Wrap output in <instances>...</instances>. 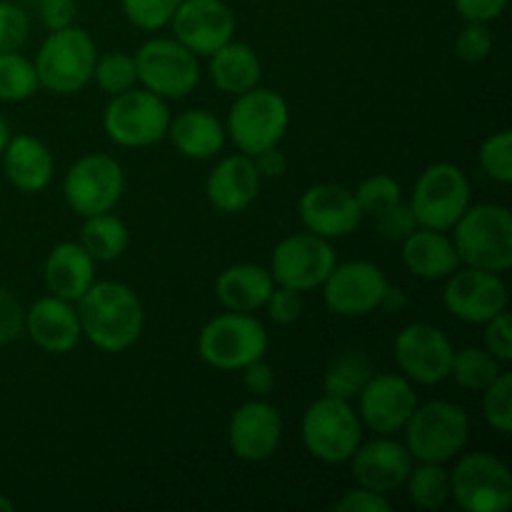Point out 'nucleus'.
<instances>
[{
    "label": "nucleus",
    "instance_id": "obj_1",
    "mask_svg": "<svg viewBox=\"0 0 512 512\" xmlns=\"http://www.w3.org/2000/svg\"><path fill=\"white\" fill-rule=\"evenodd\" d=\"M75 308L83 338L103 353H125L143 335V300L123 280H95Z\"/></svg>",
    "mask_w": 512,
    "mask_h": 512
},
{
    "label": "nucleus",
    "instance_id": "obj_2",
    "mask_svg": "<svg viewBox=\"0 0 512 512\" xmlns=\"http://www.w3.org/2000/svg\"><path fill=\"white\" fill-rule=\"evenodd\" d=\"M450 233L460 265L500 275L512 268V213L508 205L470 203Z\"/></svg>",
    "mask_w": 512,
    "mask_h": 512
},
{
    "label": "nucleus",
    "instance_id": "obj_3",
    "mask_svg": "<svg viewBox=\"0 0 512 512\" xmlns=\"http://www.w3.org/2000/svg\"><path fill=\"white\" fill-rule=\"evenodd\" d=\"M400 433L415 463L448 465L468 448L470 418L450 400H430L418 403Z\"/></svg>",
    "mask_w": 512,
    "mask_h": 512
},
{
    "label": "nucleus",
    "instance_id": "obj_4",
    "mask_svg": "<svg viewBox=\"0 0 512 512\" xmlns=\"http://www.w3.org/2000/svg\"><path fill=\"white\" fill-rule=\"evenodd\" d=\"M95 60L98 48L93 35L73 23L45 35L33 65L40 88L55 95H75L93 80Z\"/></svg>",
    "mask_w": 512,
    "mask_h": 512
},
{
    "label": "nucleus",
    "instance_id": "obj_5",
    "mask_svg": "<svg viewBox=\"0 0 512 512\" xmlns=\"http://www.w3.org/2000/svg\"><path fill=\"white\" fill-rule=\"evenodd\" d=\"M270 335L268 328L253 313H225L215 315L200 328L198 355L205 365L215 370H243L245 365L268 355Z\"/></svg>",
    "mask_w": 512,
    "mask_h": 512
},
{
    "label": "nucleus",
    "instance_id": "obj_6",
    "mask_svg": "<svg viewBox=\"0 0 512 512\" xmlns=\"http://www.w3.org/2000/svg\"><path fill=\"white\" fill-rule=\"evenodd\" d=\"M363 423L348 400H313L300 420V438L305 450L323 465H345L363 443Z\"/></svg>",
    "mask_w": 512,
    "mask_h": 512
},
{
    "label": "nucleus",
    "instance_id": "obj_7",
    "mask_svg": "<svg viewBox=\"0 0 512 512\" xmlns=\"http://www.w3.org/2000/svg\"><path fill=\"white\" fill-rule=\"evenodd\" d=\"M290 125L288 100L273 88H260L243 95H235L233 108L225 118V133L233 140L238 153L258 155L260 150H268L280 145Z\"/></svg>",
    "mask_w": 512,
    "mask_h": 512
},
{
    "label": "nucleus",
    "instance_id": "obj_8",
    "mask_svg": "<svg viewBox=\"0 0 512 512\" xmlns=\"http://www.w3.org/2000/svg\"><path fill=\"white\" fill-rule=\"evenodd\" d=\"M168 100L145 88L113 95L103 110V130L120 148H150L168 138Z\"/></svg>",
    "mask_w": 512,
    "mask_h": 512
},
{
    "label": "nucleus",
    "instance_id": "obj_9",
    "mask_svg": "<svg viewBox=\"0 0 512 512\" xmlns=\"http://www.w3.org/2000/svg\"><path fill=\"white\" fill-rule=\"evenodd\" d=\"M450 473V500L465 512H505L512 505V475L490 453H460Z\"/></svg>",
    "mask_w": 512,
    "mask_h": 512
},
{
    "label": "nucleus",
    "instance_id": "obj_10",
    "mask_svg": "<svg viewBox=\"0 0 512 512\" xmlns=\"http://www.w3.org/2000/svg\"><path fill=\"white\" fill-rule=\"evenodd\" d=\"M133 58L140 88L160 95L163 100H180L198 88V55L190 53L175 38L155 35L135 50Z\"/></svg>",
    "mask_w": 512,
    "mask_h": 512
},
{
    "label": "nucleus",
    "instance_id": "obj_11",
    "mask_svg": "<svg viewBox=\"0 0 512 512\" xmlns=\"http://www.w3.org/2000/svg\"><path fill=\"white\" fill-rule=\"evenodd\" d=\"M470 203L473 195L468 175L453 163H433L415 180L410 210L418 220V228L450 233Z\"/></svg>",
    "mask_w": 512,
    "mask_h": 512
},
{
    "label": "nucleus",
    "instance_id": "obj_12",
    "mask_svg": "<svg viewBox=\"0 0 512 512\" xmlns=\"http://www.w3.org/2000/svg\"><path fill=\"white\" fill-rule=\"evenodd\" d=\"M125 190L123 165L105 153H90L75 160L63 178V198L80 218L110 213Z\"/></svg>",
    "mask_w": 512,
    "mask_h": 512
},
{
    "label": "nucleus",
    "instance_id": "obj_13",
    "mask_svg": "<svg viewBox=\"0 0 512 512\" xmlns=\"http://www.w3.org/2000/svg\"><path fill=\"white\" fill-rule=\"evenodd\" d=\"M338 263L333 240L313 233H293L280 240L270 253V275L275 285H285L298 293H310L320 288L330 270Z\"/></svg>",
    "mask_w": 512,
    "mask_h": 512
},
{
    "label": "nucleus",
    "instance_id": "obj_14",
    "mask_svg": "<svg viewBox=\"0 0 512 512\" xmlns=\"http://www.w3.org/2000/svg\"><path fill=\"white\" fill-rule=\"evenodd\" d=\"M453 353L455 348L448 333L433 323L405 325L393 343L400 375H405L413 385H425V388H435L450 378Z\"/></svg>",
    "mask_w": 512,
    "mask_h": 512
},
{
    "label": "nucleus",
    "instance_id": "obj_15",
    "mask_svg": "<svg viewBox=\"0 0 512 512\" xmlns=\"http://www.w3.org/2000/svg\"><path fill=\"white\" fill-rule=\"evenodd\" d=\"M388 275L370 260L335 263L325 283L323 303L338 318H365L380 308L388 290Z\"/></svg>",
    "mask_w": 512,
    "mask_h": 512
},
{
    "label": "nucleus",
    "instance_id": "obj_16",
    "mask_svg": "<svg viewBox=\"0 0 512 512\" xmlns=\"http://www.w3.org/2000/svg\"><path fill=\"white\" fill-rule=\"evenodd\" d=\"M510 295L503 275L493 270L460 265L445 278L443 305L455 320L470 325H485L490 318L508 310Z\"/></svg>",
    "mask_w": 512,
    "mask_h": 512
},
{
    "label": "nucleus",
    "instance_id": "obj_17",
    "mask_svg": "<svg viewBox=\"0 0 512 512\" xmlns=\"http://www.w3.org/2000/svg\"><path fill=\"white\" fill-rule=\"evenodd\" d=\"M355 403L363 428L375 435H395L405 428L420 400L415 385L405 375L373 373Z\"/></svg>",
    "mask_w": 512,
    "mask_h": 512
},
{
    "label": "nucleus",
    "instance_id": "obj_18",
    "mask_svg": "<svg viewBox=\"0 0 512 512\" xmlns=\"http://www.w3.org/2000/svg\"><path fill=\"white\" fill-rule=\"evenodd\" d=\"M283 433L280 410L265 398H250L230 418L228 445L243 463H265L278 453Z\"/></svg>",
    "mask_w": 512,
    "mask_h": 512
},
{
    "label": "nucleus",
    "instance_id": "obj_19",
    "mask_svg": "<svg viewBox=\"0 0 512 512\" xmlns=\"http://www.w3.org/2000/svg\"><path fill=\"white\" fill-rule=\"evenodd\" d=\"M170 25L173 38L198 58H208L235 38V15L225 0H180Z\"/></svg>",
    "mask_w": 512,
    "mask_h": 512
},
{
    "label": "nucleus",
    "instance_id": "obj_20",
    "mask_svg": "<svg viewBox=\"0 0 512 512\" xmlns=\"http://www.w3.org/2000/svg\"><path fill=\"white\" fill-rule=\"evenodd\" d=\"M298 208L303 228L325 240L348 238L363 223L353 190L335 183H318L305 190Z\"/></svg>",
    "mask_w": 512,
    "mask_h": 512
},
{
    "label": "nucleus",
    "instance_id": "obj_21",
    "mask_svg": "<svg viewBox=\"0 0 512 512\" xmlns=\"http://www.w3.org/2000/svg\"><path fill=\"white\" fill-rule=\"evenodd\" d=\"M348 463L353 468L355 483L375 493L390 495L403 488L415 460L405 443L395 440L393 435H375L368 443L358 445Z\"/></svg>",
    "mask_w": 512,
    "mask_h": 512
},
{
    "label": "nucleus",
    "instance_id": "obj_22",
    "mask_svg": "<svg viewBox=\"0 0 512 512\" xmlns=\"http://www.w3.org/2000/svg\"><path fill=\"white\" fill-rule=\"evenodd\" d=\"M25 333L43 353H73L83 340L78 308L58 295H43L25 310Z\"/></svg>",
    "mask_w": 512,
    "mask_h": 512
},
{
    "label": "nucleus",
    "instance_id": "obj_23",
    "mask_svg": "<svg viewBox=\"0 0 512 512\" xmlns=\"http://www.w3.org/2000/svg\"><path fill=\"white\" fill-rule=\"evenodd\" d=\"M260 185H263V178H260L253 158L245 153H235L225 155L210 170L208 180H205V195L218 213L235 215L253 205L260 193Z\"/></svg>",
    "mask_w": 512,
    "mask_h": 512
},
{
    "label": "nucleus",
    "instance_id": "obj_24",
    "mask_svg": "<svg viewBox=\"0 0 512 512\" xmlns=\"http://www.w3.org/2000/svg\"><path fill=\"white\" fill-rule=\"evenodd\" d=\"M0 163H3V173L8 183L18 188L20 193H43L53 183V153L35 135H10L8 145L0 155Z\"/></svg>",
    "mask_w": 512,
    "mask_h": 512
},
{
    "label": "nucleus",
    "instance_id": "obj_25",
    "mask_svg": "<svg viewBox=\"0 0 512 512\" xmlns=\"http://www.w3.org/2000/svg\"><path fill=\"white\" fill-rule=\"evenodd\" d=\"M400 245V258L413 278L445 280L460 268L458 250L445 230L415 228Z\"/></svg>",
    "mask_w": 512,
    "mask_h": 512
},
{
    "label": "nucleus",
    "instance_id": "obj_26",
    "mask_svg": "<svg viewBox=\"0 0 512 512\" xmlns=\"http://www.w3.org/2000/svg\"><path fill=\"white\" fill-rule=\"evenodd\" d=\"M43 280L50 295L78 303L95 283V260L80 243H58L45 258Z\"/></svg>",
    "mask_w": 512,
    "mask_h": 512
},
{
    "label": "nucleus",
    "instance_id": "obj_27",
    "mask_svg": "<svg viewBox=\"0 0 512 512\" xmlns=\"http://www.w3.org/2000/svg\"><path fill=\"white\" fill-rule=\"evenodd\" d=\"M168 138L175 150L190 160H210L223 153L228 143L225 123L205 108H190L170 118Z\"/></svg>",
    "mask_w": 512,
    "mask_h": 512
},
{
    "label": "nucleus",
    "instance_id": "obj_28",
    "mask_svg": "<svg viewBox=\"0 0 512 512\" xmlns=\"http://www.w3.org/2000/svg\"><path fill=\"white\" fill-rule=\"evenodd\" d=\"M273 288L275 280L270 270L255 263L228 265L215 278V298L223 310H235V313L263 310Z\"/></svg>",
    "mask_w": 512,
    "mask_h": 512
},
{
    "label": "nucleus",
    "instance_id": "obj_29",
    "mask_svg": "<svg viewBox=\"0 0 512 512\" xmlns=\"http://www.w3.org/2000/svg\"><path fill=\"white\" fill-rule=\"evenodd\" d=\"M210 63V80L215 88L225 95H243L260 85L263 78V65H260L258 53L250 48L248 43H238V40H228L220 45L213 55H208Z\"/></svg>",
    "mask_w": 512,
    "mask_h": 512
},
{
    "label": "nucleus",
    "instance_id": "obj_30",
    "mask_svg": "<svg viewBox=\"0 0 512 512\" xmlns=\"http://www.w3.org/2000/svg\"><path fill=\"white\" fill-rule=\"evenodd\" d=\"M80 245L90 253L95 263H113L120 260L130 248V230L123 218L110 210V213L90 215L85 218L80 230Z\"/></svg>",
    "mask_w": 512,
    "mask_h": 512
},
{
    "label": "nucleus",
    "instance_id": "obj_31",
    "mask_svg": "<svg viewBox=\"0 0 512 512\" xmlns=\"http://www.w3.org/2000/svg\"><path fill=\"white\" fill-rule=\"evenodd\" d=\"M373 373V363L363 350H343L330 360L328 370H325L323 395L355 403V398L365 388V383L373 378Z\"/></svg>",
    "mask_w": 512,
    "mask_h": 512
},
{
    "label": "nucleus",
    "instance_id": "obj_32",
    "mask_svg": "<svg viewBox=\"0 0 512 512\" xmlns=\"http://www.w3.org/2000/svg\"><path fill=\"white\" fill-rule=\"evenodd\" d=\"M408 498L420 510H440L450 500V470L440 463H418L403 485Z\"/></svg>",
    "mask_w": 512,
    "mask_h": 512
},
{
    "label": "nucleus",
    "instance_id": "obj_33",
    "mask_svg": "<svg viewBox=\"0 0 512 512\" xmlns=\"http://www.w3.org/2000/svg\"><path fill=\"white\" fill-rule=\"evenodd\" d=\"M503 373V363L488 353L485 348H460L453 353L450 363V378L470 393H483L498 375Z\"/></svg>",
    "mask_w": 512,
    "mask_h": 512
},
{
    "label": "nucleus",
    "instance_id": "obj_34",
    "mask_svg": "<svg viewBox=\"0 0 512 512\" xmlns=\"http://www.w3.org/2000/svg\"><path fill=\"white\" fill-rule=\"evenodd\" d=\"M38 73L33 60L20 50L0 53V100L3 103H23L38 93Z\"/></svg>",
    "mask_w": 512,
    "mask_h": 512
},
{
    "label": "nucleus",
    "instance_id": "obj_35",
    "mask_svg": "<svg viewBox=\"0 0 512 512\" xmlns=\"http://www.w3.org/2000/svg\"><path fill=\"white\" fill-rule=\"evenodd\" d=\"M93 80L103 93L113 95L125 93V90L138 85V70H135V58L125 50H113V53L98 55L93 68Z\"/></svg>",
    "mask_w": 512,
    "mask_h": 512
},
{
    "label": "nucleus",
    "instance_id": "obj_36",
    "mask_svg": "<svg viewBox=\"0 0 512 512\" xmlns=\"http://www.w3.org/2000/svg\"><path fill=\"white\" fill-rule=\"evenodd\" d=\"M355 200H358V208L363 213V218L365 215L378 218L385 210L403 203V188H400V183L393 175L373 173L360 180V185L355 188Z\"/></svg>",
    "mask_w": 512,
    "mask_h": 512
},
{
    "label": "nucleus",
    "instance_id": "obj_37",
    "mask_svg": "<svg viewBox=\"0 0 512 512\" xmlns=\"http://www.w3.org/2000/svg\"><path fill=\"white\" fill-rule=\"evenodd\" d=\"M480 170L488 175L493 183L510 185L512 183V133L500 130V133L488 135L478 150Z\"/></svg>",
    "mask_w": 512,
    "mask_h": 512
},
{
    "label": "nucleus",
    "instance_id": "obj_38",
    "mask_svg": "<svg viewBox=\"0 0 512 512\" xmlns=\"http://www.w3.org/2000/svg\"><path fill=\"white\" fill-rule=\"evenodd\" d=\"M483 418L495 433L510 435L512 430V375L500 373L483 390Z\"/></svg>",
    "mask_w": 512,
    "mask_h": 512
},
{
    "label": "nucleus",
    "instance_id": "obj_39",
    "mask_svg": "<svg viewBox=\"0 0 512 512\" xmlns=\"http://www.w3.org/2000/svg\"><path fill=\"white\" fill-rule=\"evenodd\" d=\"M120 5L130 25L145 33H155L170 25L180 0H120Z\"/></svg>",
    "mask_w": 512,
    "mask_h": 512
},
{
    "label": "nucleus",
    "instance_id": "obj_40",
    "mask_svg": "<svg viewBox=\"0 0 512 512\" xmlns=\"http://www.w3.org/2000/svg\"><path fill=\"white\" fill-rule=\"evenodd\" d=\"M495 35L490 30V23H465L455 35V53L463 63L478 65L488 60L493 53Z\"/></svg>",
    "mask_w": 512,
    "mask_h": 512
},
{
    "label": "nucleus",
    "instance_id": "obj_41",
    "mask_svg": "<svg viewBox=\"0 0 512 512\" xmlns=\"http://www.w3.org/2000/svg\"><path fill=\"white\" fill-rule=\"evenodd\" d=\"M30 20L20 5L0 0V53L20 50L28 43Z\"/></svg>",
    "mask_w": 512,
    "mask_h": 512
},
{
    "label": "nucleus",
    "instance_id": "obj_42",
    "mask_svg": "<svg viewBox=\"0 0 512 512\" xmlns=\"http://www.w3.org/2000/svg\"><path fill=\"white\" fill-rule=\"evenodd\" d=\"M305 300L303 293L293 288H285V285H275L273 293H270L265 310H268V318L275 325H293L298 323L300 315H303Z\"/></svg>",
    "mask_w": 512,
    "mask_h": 512
},
{
    "label": "nucleus",
    "instance_id": "obj_43",
    "mask_svg": "<svg viewBox=\"0 0 512 512\" xmlns=\"http://www.w3.org/2000/svg\"><path fill=\"white\" fill-rule=\"evenodd\" d=\"M378 223L380 238L388 240V243H403L415 228H418V220H415L413 210H410V203H398L395 208L385 210L383 215L375 218Z\"/></svg>",
    "mask_w": 512,
    "mask_h": 512
},
{
    "label": "nucleus",
    "instance_id": "obj_44",
    "mask_svg": "<svg viewBox=\"0 0 512 512\" xmlns=\"http://www.w3.org/2000/svg\"><path fill=\"white\" fill-rule=\"evenodd\" d=\"M483 338L485 350L503 365H508L512 360V320L508 310H503V313H498L485 323Z\"/></svg>",
    "mask_w": 512,
    "mask_h": 512
},
{
    "label": "nucleus",
    "instance_id": "obj_45",
    "mask_svg": "<svg viewBox=\"0 0 512 512\" xmlns=\"http://www.w3.org/2000/svg\"><path fill=\"white\" fill-rule=\"evenodd\" d=\"M25 333V308L10 290L0 288V345L13 343Z\"/></svg>",
    "mask_w": 512,
    "mask_h": 512
},
{
    "label": "nucleus",
    "instance_id": "obj_46",
    "mask_svg": "<svg viewBox=\"0 0 512 512\" xmlns=\"http://www.w3.org/2000/svg\"><path fill=\"white\" fill-rule=\"evenodd\" d=\"M333 508L338 512H390L393 510V503H390L388 495L375 493V490L358 485V488L343 493V498Z\"/></svg>",
    "mask_w": 512,
    "mask_h": 512
},
{
    "label": "nucleus",
    "instance_id": "obj_47",
    "mask_svg": "<svg viewBox=\"0 0 512 512\" xmlns=\"http://www.w3.org/2000/svg\"><path fill=\"white\" fill-rule=\"evenodd\" d=\"M38 15L43 28L48 30V33H53V30H63L75 23L78 3H75V0H40Z\"/></svg>",
    "mask_w": 512,
    "mask_h": 512
},
{
    "label": "nucleus",
    "instance_id": "obj_48",
    "mask_svg": "<svg viewBox=\"0 0 512 512\" xmlns=\"http://www.w3.org/2000/svg\"><path fill=\"white\" fill-rule=\"evenodd\" d=\"M240 373H243V388L248 390L253 398H268L275 390V370L265 358L253 360V363L245 365Z\"/></svg>",
    "mask_w": 512,
    "mask_h": 512
},
{
    "label": "nucleus",
    "instance_id": "obj_49",
    "mask_svg": "<svg viewBox=\"0 0 512 512\" xmlns=\"http://www.w3.org/2000/svg\"><path fill=\"white\" fill-rule=\"evenodd\" d=\"M510 0H453L465 23H493L505 13Z\"/></svg>",
    "mask_w": 512,
    "mask_h": 512
},
{
    "label": "nucleus",
    "instance_id": "obj_50",
    "mask_svg": "<svg viewBox=\"0 0 512 512\" xmlns=\"http://www.w3.org/2000/svg\"><path fill=\"white\" fill-rule=\"evenodd\" d=\"M253 163L258 168L260 178H280V175L288 170V158H285L283 150L275 145V148L260 150L258 155H253Z\"/></svg>",
    "mask_w": 512,
    "mask_h": 512
},
{
    "label": "nucleus",
    "instance_id": "obj_51",
    "mask_svg": "<svg viewBox=\"0 0 512 512\" xmlns=\"http://www.w3.org/2000/svg\"><path fill=\"white\" fill-rule=\"evenodd\" d=\"M405 303H408V298H405L403 290L388 285V290H385V298H383V303H380V308L390 310V313H400V310L405 308Z\"/></svg>",
    "mask_w": 512,
    "mask_h": 512
},
{
    "label": "nucleus",
    "instance_id": "obj_52",
    "mask_svg": "<svg viewBox=\"0 0 512 512\" xmlns=\"http://www.w3.org/2000/svg\"><path fill=\"white\" fill-rule=\"evenodd\" d=\"M8 138H10L8 123H5V118H3V115H0V155H3L5 145H8Z\"/></svg>",
    "mask_w": 512,
    "mask_h": 512
},
{
    "label": "nucleus",
    "instance_id": "obj_53",
    "mask_svg": "<svg viewBox=\"0 0 512 512\" xmlns=\"http://www.w3.org/2000/svg\"><path fill=\"white\" fill-rule=\"evenodd\" d=\"M13 508H15L13 500H10L5 493H0V512H10Z\"/></svg>",
    "mask_w": 512,
    "mask_h": 512
}]
</instances>
